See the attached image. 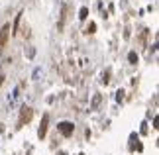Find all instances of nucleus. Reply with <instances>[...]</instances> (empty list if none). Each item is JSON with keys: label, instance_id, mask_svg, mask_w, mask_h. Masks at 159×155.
Returning <instances> with one entry per match:
<instances>
[{"label": "nucleus", "instance_id": "nucleus-1", "mask_svg": "<svg viewBox=\"0 0 159 155\" xmlns=\"http://www.w3.org/2000/svg\"><path fill=\"white\" fill-rule=\"evenodd\" d=\"M32 116H34V110L32 108H30V106H22L20 118H18V128H22L24 124H28L30 120H32Z\"/></svg>", "mask_w": 159, "mask_h": 155}, {"label": "nucleus", "instance_id": "nucleus-2", "mask_svg": "<svg viewBox=\"0 0 159 155\" xmlns=\"http://www.w3.org/2000/svg\"><path fill=\"white\" fill-rule=\"evenodd\" d=\"M10 24H4L2 26V30H0V53L4 51V47H6V43H8V39H10Z\"/></svg>", "mask_w": 159, "mask_h": 155}, {"label": "nucleus", "instance_id": "nucleus-3", "mask_svg": "<svg viewBox=\"0 0 159 155\" xmlns=\"http://www.w3.org/2000/svg\"><path fill=\"white\" fill-rule=\"evenodd\" d=\"M47 128H49V114H43V118H41V124H39V128H38V138H39V139L45 138Z\"/></svg>", "mask_w": 159, "mask_h": 155}, {"label": "nucleus", "instance_id": "nucleus-4", "mask_svg": "<svg viewBox=\"0 0 159 155\" xmlns=\"http://www.w3.org/2000/svg\"><path fill=\"white\" fill-rule=\"evenodd\" d=\"M57 130L65 135V138H69V135H73V132H75V126H73L71 122H61L57 126Z\"/></svg>", "mask_w": 159, "mask_h": 155}, {"label": "nucleus", "instance_id": "nucleus-5", "mask_svg": "<svg viewBox=\"0 0 159 155\" xmlns=\"http://www.w3.org/2000/svg\"><path fill=\"white\" fill-rule=\"evenodd\" d=\"M4 80H6V77H4V73H0V89H2V84H4Z\"/></svg>", "mask_w": 159, "mask_h": 155}]
</instances>
